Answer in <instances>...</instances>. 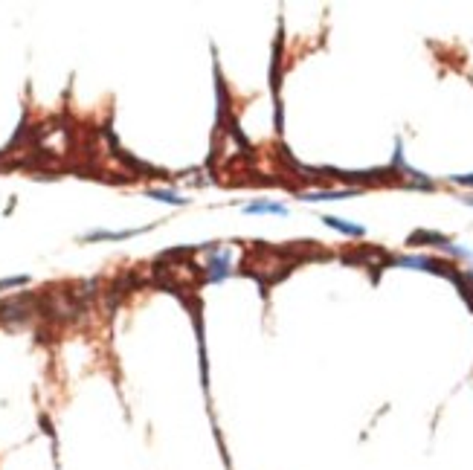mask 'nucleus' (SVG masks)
Wrapping results in <instances>:
<instances>
[{"mask_svg": "<svg viewBox=\"0 0 473 470\" xmlns=\"http://www.w3.org/2000/svg\"><path fill=\"white\" fill-rule=\"evenodd\" d=\"M322 224H328L331 229H337V232L354 235V239H360V235H366V229H363L360 224H351V221H343V218H334V215H322Z\"/></svg>", "mask_w": 473, "mask_h": 470, "instance_id": "20e7f679", "label": "nucleus"}, {"mask_svg": "<svg viewBox=\"0 0 473 470\" xmlns=\"http://www.w3.org/2000/svg\"><path fill=\"white\" fill-rule=\"evenodd\" d=\"M407 244H439V247H450V239H444V235H439V232H427V229H418V232H412L410 239H407Z\"/></svg>", "mask_w": 473, "mask_h": 470, "instance_id": "39448f33", "label": "nucleus"}, {"mask_svg": "<svg viewBox=\"0 0 473 470\" xmlns=\"http://www.w3.org/2000/svg\"><path fill=\"white\" fill-rule=\"evenodd\" d=\"M360 189H340V192H305L299 195L302 201H340V198H348V195H358Z\"/></svg>", "mask_w": 473, "mask_h": 470, "instance_id": "0eeeda50", "label": "nucleus"}, {"mask_svg": "<svg viewBox=\"0 0 473 470\" xmlns=\"http://www.w3.org/2000/svg\"><path fill=\"white\" fill-rule=\"evenodd\" d=\"M465 203H467V206H473V198H465Z\"/></svg>", "mask_w": 473, "mask_h": 470, "instance_id": "9b49d317", "label": "nucleus"}, {"mask_svg": "<svg viewBox=\"0 0 473 470\" xmlns=\"http://www.w3.org/2000/svg\"><path fill=\"white\" fill-rule=\"evenodd\" d=\"M149 195H151V198H157V201H165V203H177V206H183V203H186V198H183V195H177V192H165V189H151Z\"/></svg>", "mask_w": 473, "mask_h": 470, "instance_id": "6e6552de", "label": "nucleus"}, {"mask_svg": "<svg viewBox=\"0 0 473 470\" xmlns=\"http://www.w3.org/2000/svg\"><path fill=\"white\" fill-rule=\"evenodd\" d=\"M244 212H250V215H288V206L273 203V201H256V203L244 206Z\"/></svg>", "mask_w": 473, "mask_h": 470, "instance_id": "7ed1b4c3", "label": "nucleus"}, {"mask_svg": "<svg viewBox=\"0 0 473 470\" xmlns=\"http://www.w3.org/2000/svg\"><path fill=\"white\" fill-rule=\"evenodd\" d=\"M227 276H229V250H209L206 279L209 281H221Z\"/></svg>", "mask_w": 473, "mask_h": 470, "instance_id": "f03ea898", "label": "nucleus"}, {"mask_svg": "<svg viewBox=\"0 0 473 470\" xmlns=\"http://www.w3.org/2000/svg\"><path fill=\"white\" fill-rule=\"evenodd\" d=\"M143 232V229H122V232H108V229H96V232H87L84 241H122V239H131V235Z\"/></svg>", "mask_w": 473, "mask_h": 470, "instance_id": "423d86ee", "label": "nucleus"}, {"mask_svg": "<svg viewBox=\"0 0 473 470\" xmlns=\"http://www.w3.org/2000/svg\"><path fill=\"white\" fill-rule=\"evenodd\" d=\"M32 296H12V299H6V302H0V322L4 325H9V328H18V325H23L30 317H32Z\"/></svg>", "mask_w": 473, "mask_h": 470, "instance_id": "f257e3e1", "label": "nucleus"}, {"mask_svg": "<svg viewBox=\"0 0 473 470\" xmlns=\"http://www.w3.org/2000/svg\"><path fill=\"white\" fill-rule=\"evenodd\" d=\"M27 276H15V279H0V291L4 288H15V285H27Z\"/></svg>", "mask_w": 473, "mask_h": 470, "instance_id": "1a4fd4ad", "label": "nucleus"}, {"mask_svg": "<svg viewBox=\"0 0 473 470\" xmlns=\"http://www.w3.org/2000/svg\"><path fill=\"white\" fill-rule=\"evenodd\" d=\"M450 180L459 183V186H473V174H453Z\"/></svg>", "mask_w": 473, "mask_h": 470, "instance_id": "9d476101", "label": "nucleus"}]
</instances>
